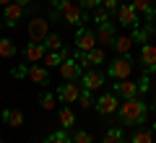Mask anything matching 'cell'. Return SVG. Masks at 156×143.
I'll use <instances>...</instances> for the list:
<instances>
[{
  "mask_svg": "<svg viewBox=\"0 0 156 143\" xmlns=\"http://www.w3.org/2000/svg\"><path fill=\"white\" fill-rule=\"evenodd\" d=\"M52 21H62V23H70V26H81L86 21L83 16V8L76 5L73 0H52V11H50Z\"/></svg>",
  "mask_w": 156,
  "mask_h": 143,
  "instance_id": "1",
  "label": "cell"
},
{
  "mask_svg": "<svg viewBox=\"0 0 156 143\" xmlns=\"http://www.w3.org/2000/svg\"><path fill=\"white\" fill-rule=\"evenodd\" d=\"M117 112H120V122L122 125H143L146 115H148V104L140 96H130V99H122Z\"/></svg>",
  "mask_w": 156,
  "mask_h": 143,
  "instance_id": "2",
  "label": "cell"
},
{
  "mask_svg": "<svg viewBox=\"0 0 156 143\" xmlns=\"http://www.w3.org/2000/svg\"><path fill=\"white\" fill-rule=\"evenodd\" d=\"M130 73H133V60H130V55H117V60H112L109 65H107V76L115 78V81H125V78H130Z\"/></svg>",
  "mask_w": 156,
  "mask_h": 143,
  "instance_id": "3",
  "label": "cell"
},
{
  "mask_svg": "<svg viewBox=\"0 0 156 143\" xmlns=\"http://www.w3.org/2000/svg\"><path fill=\"white\" fill-rule=\"evenodd\" d=\"M73 57L78 60V65L83 68V70H91V68L107 63V55H104V50H101V47H94L91 52H76Z\"/></svg>",
  "mask_w": 156,
  "mask_h": 143,
  "instance_id": "4",
  "label": "cell"
},
{
  "mask_svg": "<svg viewBox=\"0 0 156 143\" xmlns=\"http://www.w3.org/2000/svg\"><path fill=\"white\" fill-rule=\"evenodd\" d=\"M94 47H99V42H96V31L78 26L76 29V52H91Z\"/></svg>",
  "mask_w": 156,
  "mask_h": 143,
  "instance_id": "5",
  "label": "cell"
},
{
  "mask_svg": "<svg viewBox=\"0 0 156 143\" xmlns=\"http://www.w3.org/2000/svg\"><path fill=\"white\" fill-rule=\"evenodd\" d=\"M78 83H81V88H86V91L94 94L107 83V76L101 70H94V68H91V70H83V76L78 78Z\"/></svg>",
  "mask_w": 156,
  "mask_h": 143,
  "instance_id": "6",
  "label": "cell"
},
{
  "mask_svg": "<svg viewBox=\"0 0 156 143\" xmlns=\"http://www.w3.org/2000/svg\"><path fill=\"white\" fill-rule=\"evenodd\" d=\"M94 107H96V112H99L101 117H109V115H115V112L120 109V96H117L115 91L112 94H101L99 99L94 102Z\"/></svg>",
  "mask_w": 156,
  "mask_h": 143,
  "instance_id": "7",
  "label": "cell"
},
{
  "mask_svg": "<svg viewBox=\"0 0 156 143\" xmlns=\"http://www.w3.org/2000/svg\"><path fill=\"white\" fill-rule=\"evenodd\" d=\"M29 39L31 42H44L47 39V34H50V18H39V16H34L31 21H29Z\"/></svg>",
  "mask_w": 156,
  "mask_h": 143,
  "instance_id": "8",
  "label": "cell"
},
{
  "mask_svg": "<svg viewBox=\"0 0 156 143\" xmlns=\"http://www.w3.org/2000/svg\"><path fill=\"white\" fill-rule=\"evenodd\" d=\"M57 99L62 102V104H73V102H78V96H81V83L78 81H68L62 83V86H57Z\"/></svg>",
  "mask_w": 156,
  "mask_h": 143,
  "instance_id": "9",
  "label": "cell"
},
{
  "mask_svg": "<svg viewBox=\"0 0 156 143\" xmlns=\"http://www.w3.org/2000/svg\"><path fill=\"white\" fill-rule=\"evenodd\" d=\"M115 39H117V29H115L112 21H104V23L96 26V42H99V47L101 44H104V47H112Z\"/></svg>",
  "mask_w": 156,
  "mask_h": 143,
  "instance_id": "10",
  "label": "cell"
},
{
  "mask_svg": "<svg viewBox=\"0 0 156 143\" xmlns=\"http://www.w3.org/2000/svg\"><path fill=\"white\" fill-rule=\"evenodd\" d=\"M117 18H120V26H138V18H140V13L135 11L130 3H120V8H117Z\"/></svg>",
  "mask_w": 156,
  "mask_h": 143,
  "instance_id": "11",
  "label": "cell"
},
{
  "mask_svg": "<svg viewBox=\"0 0 156 143\" xmlns=\"http://www.w3.org/2000/svg\"><path fill=\"white\" fill-rule=\"evenodd\" d=\"M140 65L146 68V73H154L156 70V44L154 42H146L140 44Z\"/></svg>",
  "mask_w": 156,
  "mask_h": 143,
  "instance_id": "12",
  "label": "cell"
},
{
  "mask_svg": "<svg viewBox=\"0 0 156 143\" xmlns=\"http://www.w3.org/2000/svg\"><path fill=\"white\" fill-rule=\"evenodd\" d=\"M112 91L120 96V99H130V96H138V81H130V78H125V81H115L112 83Z\"/></svg>",
  "mask_w": 156,
  "mask_h": 143,
  "instance_id": "13",
  "label": "cell"
},
{
  "mask_svg": "<svg viewBox=\"0 0 156 143\" xmlns=\"http://www.w3.org/2000/svg\"><path fill=\"white\" fill-rule=\"evenodd\" d=\"M57 70H60V76L65 78V81H78V78L83 76V68L78 65L76 57H68V60H62V65L57 68Z\"/></svg>",
  "mask_w": 156,
  "mask_h": 143,
  "instance_id": "14",
  "label": "cell"
},
{
  "mask_svg": "<svg viewBox=\"0 0 156 143\" xmlns=\"http://www.w3.org/2000/svg\"><path fill=\"white\" fill-rule=\"evenodd\" d=\"M23 11H26V8L18 5L16 0H13L11 5H5V8H3V21H5V26L8 29H16V23L21 21V16H23Z\"/></svg>",
  "mask_w": 156,
  "mask_h": 143,
  "instance_id": "15",
  "label": "cell"
},
{
  "mask_svg": "<svg viewBox=\"0 0 156 143\" xmlns=\"http://www.w3.org/2000/svg\"><path fill=\"white\" fill-rule=\"evenodd\" d=\"M23 55H26L29 63H42L44 55H47V47L42 42H29L26 47H23Z\"/></svg>",
  "mask_w": 156,
  "mask_h": 143,
  "instance_id": "16",
  "label": "cell"
},
{
  "mask_svg": "<svg viewBox=\"0 0 156 143\" xmlns=\"http://www.w3.org/2000/svg\"><path fill=\"white\" fill-rule=\"evenodd\" d=\"M154 31H156V21H146V26H133V42H151V37H154Z\"/></svg>",
  "mask_w": 156,
  "mask_h": 143,
  "instance_id": "17",
  "label": "cell"
},
{
  "mask_svg": "<svg viewBox=\"0 0 156 143\" xmlns=\"http://www.w3.org/2000/svg\"><path fill=\"white\" fill-rule=\"evenodd\" d=\"M26 78H29L31 83H37V86H44V83L50 81V70L34 63V65H29V76H26Z\"/></svg>",
  "mask_w": 156,
  "mask_h": 143,
  "instance_id": "18",
  "label": "cell"
},
{
  "mask_svg": "<svg viewBox=\"0 0 156 143\" xmlns=\"http://www.w3.org/2000/svg\"><path fill=\"white\" fill-rule=\"evenodd\" d=\"M68 57H73V55H70V50H65V47H62L60 52H47L42 63H44V68H60V65H62V60H68Z\"/></svg>",
  "mask_w": 156,
  "mask_h": 143,
  "instance_id": "19",
  "label": "cell"
},
{
  "mask_svg": "<svg viewBox=\"0 0 156 143\" xmlns=\"http://www.w3.org/2000/svg\"><path fill=\"white\" fill-rule=\"evenodd\" d=\"M16 52H18V47H16V42H13L11 37H0V57H3V60L16 57Z\"/></svg>",
  "mask_w": 156,
  "mask_h": 143,
  "instance_id": "20",
  "label": "cell"
},
{
  "mask_svg": "<svg viewBox=\"0 0 156 143\" xmlns=\"http://www.w3.org/2000/svg\"><path fill=\"white\" fill-rule=\"evenodd\" d=\"M3 122L5 125H11V127H21L23 125V112L21 109H3Z\"/></svg>",
  "mask_w": 156,
  "mask_h": 143,
  "instance_id": "21",
  "label": "cell"
},
{
  "mask_svg": "<svg viewBox=\"0 0 156 143\" xmlns=\"http://www.w3.org/2000/svg\"><path fill=\"white\" fill-rule=\"evenodd\" d=\"M130 5H133V8H135L138 13H143V16L148 18V21H154L156 11H154V3H151V0H133Z\"/></svg>",
  "mask_w": 156,
  "mask_h": 143,
  "instance_id": "22",
  "label": "cell"
},
{
  "mask_svg": "<svg viewBox=\"0 0 156 143\" xmlns=\"http://www.w3.org/2000/svg\"><path fill=\"white\" fill-rule=\"evenodd\" d=\"M154 130L151 127H138V130L133 133V138H130V143H154Z\"/></svg>",
  "mask_w": 156,
  "mask_h": 143,
  "instance_id": "23",
  "label": "cell"
},
{
  "mask_svg": "<svg viewBox=\"0 0 156 143\" xmlns=\"http://www.w3.org/2000/svg\"><path fill=\"white\" fill-rule=\"evenodd\" d=\"M112 47L117 50V55H130V50H133V37H117Z\"/></svg>",
  "mask_w": 156,
  "mask_h": 143,
  "instance_id": "24",
  "label": "cell"
},
{
  "mask_svg": "<svg viewBox=\"0 0 156 143\" xmlns=\"http://www.w3.org/2000/svg\"><path fill=\"white\" fill-rule=\"evenodd\" d=\"M57 117H60V125H62V130H70V127L76 125V115H73V109H70V107H62Z\"/></svg>",
  "mask_w": 156,
  "mask_h": 143,
  "instance_id": "25",
  "label": "cell"
},
{
  "mask_svg": "<svg viewBox=\"0 0 156 143\" xmlns=\"http://www.w3.org/2000/svg\"><path fill=\"white\" fill-rule=\"evenodd\" d=\"M42 44L47 47V52H60L62 50V37L60 34H47V39Z\"/></svg>",
  "mask_w": 156,
  "mask_h": 143,
  "instance_id": "26",
  "label": "cell"
},
{
  "mask_svg": "<svg viewBox=\"0 0 156 143\" xmlns=\"http://www.w3.org/2000/svg\"><path fill=\"white\" fill-rule=\"evenodd\" d=\"M101 143H122V127H109L104 133V141Z\"/></svg>",
  "mask_w": 156,
  "mask_h": 143,
  "instance_id": "27",
  "label": "cell"
},
{
  "mask_svg": "<svg viewBox=\"0 0 156 143\" xmlns=\"http://www.w3.org/2000/svg\"><path fill=\"white\" fill-rule=\"evenodd\" d=\"M44 143H70V135H68V130H55L47 135Z\"/></svg>",
  "mask_w": 156,
  "mask_h": 143,
  "instance_id": "28",
  "label": "cell"
},
{
  "mask_svg": "<svg viewBox=\"0 0 156 143\" xmlns=\"http://www.w3.org/2000/svg\"><path fill=\"white\" fill-rule=\"evenodd\" d=\"M70 143H94V138H91L89 130H76L70 135Z\"/></svg>",
  "mask_w": 156,
  "mask_h": 143,
  "instance_id": "29",
  "label": "cell"
},
{
  "mask_svg": "<svg viewBox=\"0 0 156 143\" xmlns=\"http://www.w3.org/2000/svg\"><path fill=\"white\" fill-rule=\"evenodd\" d=\"M78 104H81V109H91V107H94V96H91V91L81 88V96H78Z\"/></svg>",
  "mask_w": 156,
  "mask_h": 143,
  "instance_id": "30",
  "label": "cell"
},
{
  "mask_svg": "<svg viewBox=\"0 0 156 143\" xmlns=\"http://www.w3.org/2000/svg\"><path fill=\"white\" fill-rule=\"evenodd\" d=\"M55 102H57V96H55L52 91H47L44 96L39 99V104H42V109H47V112H50V109H55Z\"/></svg>",
  "mask_w": 156,
  "mask_h": 143,
  "instance_id": "31",
  "label": "cell"
},
{
  "mask_svg": "<svg viewBox=\"0 0 156 143\" xmlns=\"http://www.w3.org/2000/svg\"><path fill=\"white\" fill-rule=\"evenodd\" d=\"M104 21H109V11H107L104 5L94 8V23H96V26H99V23H104Z\"/></svg>",
  "mask_w": 156,
  "mask_h": 143,
  "instance_id": "32",
  "label": "cell"
},
{
  "mask_svg": "<svg viewBox=\"0 0 156 143\" xmlns=\"http://www.w3.org/2000/svg\"><path fill=\"white\" fill-rule=\"evenodd\" d=\"M29 76V65H16V68H11V78H26Z\"/></svg>",
  "mask_w": 156,
  "mask_h": 143,
  "instance_id": "33",
  "label": "cell"
},
{
  "mask_svg": "<svg viewBox=\"0 0 156 143\" xmlns=\"http://www.w3.org/2000/svg\"><path fill=\"white\" fill-rule=\"evenodd\" d=\"M101 5L109 11V16L112 13H117V8H120V0H101Z\"/></svg>",
  "mask_w": 156,
  "mask_h": 143,
  "instance_id": "34",
  "label": "cell"
},
{
  "mask_svg": "<svg viewBox=\"0 0 156 143\" xmlns=\"http://www.w3.org/2000/svg\"><path fill=\"white\" fill-rule=\"evenodd\" d=\"M78 5H81V8H89V11H94V8L101 5V0H78Z\"/></svg>",
  "mask_w": 156,
  "mask_h": 143,
  "instance_id": "35",
  "label": "cell"
},
{
  "mask_svg": "<svg viewBox=\"0 0 156 143\" xmlns=\"http://www.w3.org/2000/svg\"><path fill=\"white\" fill-rule=\"evenodd\" d=\"M138 91H140V94H146V91H148V73H146V76L138 81Z\"/></svg>",
  "mask_w": 156,
  "mask_h": 143,
  "instance_id": "36",
  "label": "cell"
},
{
  "mask_svg": "<svg viewBox=\"0 0 156 143\" xmlns=\"http://www.w3.org/2000/svg\"><path fill=\"white\" fill-rule=\"evenodd\" d=\"M16 3H18V5H23V8H31L34 0H16Z\"/></svg>",
  "mask_w": 156,
  "mask_h": 143,
  "instance_id": "37",
  "label": "cell"
},
{
  "mask_svg": "<svg viewBox=\"0 0 156 143\" xmlns=\"http://www.w3.org/2000/svg\"><path fill=\"white\" fill-rule=\"evenodd\" d=\"M13 0H0V8H5V5H11Z\"/></svg>",
  "mask_w": 156,
  "mask_h": 143,
  "instance_id": "38",
  "label": "cell"
},
{
  "mask_svg": "<svg viewBox=\"0 0 156 143\" xmlns=\"http://www.w3.org/2000/svg\"><path fill=\"white\" fill-rule=\"evenodd\" d=\"M151 130H154V135H156V122H154V127H151Z\"/></svg>",
  "mask_w": 156,
  "mask_h": 143,
  "instance_id": "39",
  "label": "cell"
},
{
  "mask_svg": "<svg viewBox=\"0 0 156 143\" xmlns=\"http://www.w3.org/2000/svg\"><path fill=\"white\" fill-rule=\"evenodd\" d=\"M154 112H156V102H154Z\"/></svg>",
  "mask_w": 156,
  "mask_h": 143,
  "instance_id": "40",
  "label": "cell"
},
{
  "mask_svg": "<svg viewBox=\"0 0 156 143\" xmlns=\"http://www.w3.org/2000/svg\"><path fill=\"white\" fill-rule=\"evenodd\" d=\"M0 29H3V23H0Z\"/></svg>",
  "mask_w": 156,
  "mask_h": 143,
  "instance_id": "41",
  "label": "cell"
},
{
  "mask_svg": "<svg viewBox=\"0 0 156 143\" xmlns=\"http://www.w3.org/2000/svg\"><path fill=\"white\" fill-rule=\"evenodd\" d=\"M154 37H156V31H154Z\"/></svg>",
  "mask_w": 156,
  "mask_h": 143,
  "instance_id": "42",
  "label": "cell"
},
{
  "mask_svg": "<svg viewBox=\"0 0 156 143\" xmlns=\"http://www.w3.org/2000/svg\"><path fill=\"white\" fill-rule=\"evenodd\" d=\"M154 21H156V16H154Z\"/></svg>",
  "mask_w": 156,
  "mask_h": 143,
  "instance_id": "43",
  "label": "cell"
},
{
  "mask_svg": "<svg viewBox=\"0 0 156 143\" xmlns=\"http://www.w3.org/2000/svg\"><path fill=\"white\" fill-rule=\"evenodd\" d=\"M0 143H3V141H0Z\"/></svg>",
  "mask_w": 156,
  "mask_h": 143,
  "instance_id": "44",
  "label": "cell"
}]
</instances>
